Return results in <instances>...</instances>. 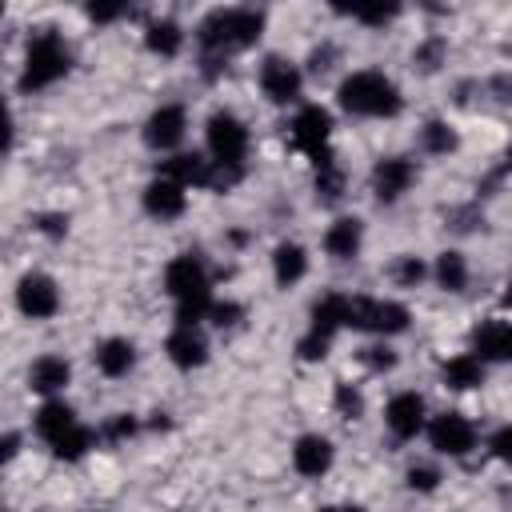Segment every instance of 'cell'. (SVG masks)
I'll return each mask as SVG.
<instances>
[{
    "label": "cell",
    "instance_id": "cell-1",
    "mask_svg": "<svg viewBox=\"0 0 512 512\" xmlns=\"http://www.w3.org/2000/svg\"><path fill=\"white\" fill-rule=\"evenodd\" d=\"M264 12L260 8H212L196 24V44L208 64H220L228 52H244L260 40Z\"/></svg>",
    "mask_w": 512,
    "mask_h": 512
},
{
    "label": "cell",
    "instance_id": "cell-2",
    "mask_svg": "<svg viewBox=\"0 0 512 512\" xmlns=\"http://www.w3.org/2000/svg\"><path fill=\"white\" fill-rule=\"evenodd\" d=\"M164 288L176 304V324L200 328V320H208L212 312V284H208V268L196 252H180L176 260H168L164 268Z\"/></svg>",
    "mask_w": 512,
    "mask_h": 512
},
{
    "label": "cell",
    "instance_id": "cell-3",
    "mask_svg": "<svg viewBox=\"0 0 512 512\" xmlns=\"http://www.w3.org/2000/svg\"><path fill=\"white\" fill-rule=\"evenodd\" d=\"M336 100L348 116H372V120L396 116L404 108V96H400L396 80L376 72V68H360V72L344 76L340 88H336Z\"/></svg>",
    "mask_w": 512,
    "mask_h": 512
},
{
    "label": "cell",
    "instance_id": "cell-4",
    "mask_svg": "<svg viewBox=\"0 0 512 512\" xmlns=\"http://www.w3.org/2000/svg\"><path fill=\"white\" fill-rule=\"evenodd\" d=\"M72 68V52L56 32H36L28 40V56H24V72H20V92H40L52 88L56 80H64Z\"/></svg>",
    "mask_w": 512,
    "mask_h": 512
},
{
    "label": "cell",
    "instance_id": "cell-5",
    "mask_svg": "<svg viewBox=\"0 0 512 512\" xmlns=\"http://www.w3.org/2000/svg\"><path fill=\"white\" fill-rule=\"evenodd\" d=\"M204 144H208V160L232 176H244V160H248V128L236 112H212L204 124Z\"/></svg>",
    "mask_w": 512,
    "mask_h": 512
},
{
    "label": "cell",
    "instance_id": "cell-6",
    "mask_svg": "<svg viewBox=\"0 0 512 512\" xmlns=\"http://www.w3.org/2000/svg\"><path fill=\"white\" fill-rule=\"evenodd\" d=\"M412 312L400 304V300H376V296H352V308H348V328L356 332H372L376 340H388V336H400L408 328Z\"/></svg>",
    "mask_w": 512,
    "mask_h": 512
},
{
    "label": "cell",
    "instance_id": "cell-7",
    "mask_svg": "<svg viewBox=\"0 0 512 512\" xmlns=\"http://www.w3.org/2000/svg\"><path fill=\"white\" fill-rule=\"evenodd\" d=\"M288 140H292L308 160L332 152V148H328V140H332V112L320 108V104H300L296 116L288 120Z\"/></svg>",
    "mask_w": 512,
    "mask_h": 512
},
{
    "label": "cell",
    "instance_id": "cell-8",
    "mask_svg": "<svg viewBox=\"0 0 512 512\" xmlns=\"http://www.w3.org/2000/svg\"><path fill=\"white\" fill-rule=\"evenodd\" d=\"M428 444L440 452V456H468L476 448V424L464 416V412H440L428 420Z\"/></svg>",
    "mask_w": 512,
    "mask_h": 512
},
{
    "label": "cell",
    "instance_id": "cell-9",
    "mask_svg": "<svg viewBox=\"0 0 512 512\" xmlns=\"http://www.w3.org/2000/svg\"><path fill=\"white\" fill-rule=\"evenodd\" d=\"M184 132H188V112L184 104H160L152 108V116L144 120V144L152 152H176L184 144Z\"/></svg>",
    "mask_w": 512,
    "mask_h": 512
},
{
    "label": "cell",
    "instance_id": "cell-10",
    "mask_svg": "<svg viewBox=\"0 0 512 512\" xmlns=\"http://www.w3.org/2000/svg\"><path fill=\"white\" fill-rule=\"evenodd\" d=\"M16 308L28 320H52L60 312V288H56V280L44 276V272L20 276V284H16Z\"/></svg>",
    "mask_w": 512,
    "mask_h": 512
},
{
    "label": "cell",
    "instance_id": "cell-11",
    "mask_svg": "<svg viewBox=\"0 0 512 512\" xmlns=\"http://www.w3.org/2000/svg\"><path fill=\"white\" fill-rule=\"evenodd\" d=\"M384 424L396 440H412L428 428V404L420 392H396L388 404H384Z\"/></svg>",
    "mask_w": 512,
    "mask_h": 512
},
{
    "label": "cell",
    "instance_id": "cell-12",
    "mask_svg": "<svg viewBox=\"0 0 512 512\" xmlns=\"http://www.w3.org/2000/svg\"><path fill=\"white\" fill-rule=\"evenodd\" d=\"M300 88H304V72L284 60V56H268L260 64V92L272 100V104H296L300 100Z\"/></svg>",
    "mask_w": 512,
    "mask_h": 512
},
{
    "label": "cell",
    "instance_id": "cell-13",
    "mask_svg": "<svg viewBox=\"0 0 512 512\" xmlns=\"http://www.w3.org/2000/svg\"><path fill=\"white\" fill-rule=\"evenodd\" d=\"M416 184V164L408 156H384L372 168V192L380 204H396Z\"/></svg>",
    "mask_w": 512,
    "mask_h": 512
},
{
    "label": "cell",
    "instance_id": "cell-14",
    "mask_svg": "<svg viewBox=\"0 0 512 512\" xmlns=\"http://www.w3.org/2000/svg\"><path fill=\"white\" fill-rule=\"evenodd\" d=\"M472 352L484 364H508L512 360V320H504V316L480 320L472 328Z\"/></svg>",
    "mask_w": 512,
    "mask_h": 512
},
{
    "label": "cell",
    "instance_id": "cell-15",
    "mask_svg": "<svg viewBox=\"0 0 512 512\" xmlns=\"http://www.w3.org/2000/svg\"><path fill=\"white\" fill-rule=\"evenodd\" d=\"M164 356H168L180 372H192V368H200V364L208 360V340H204L200 328L176 324V328L168 332V340H164Z\"/></svg>",
    "mask_w": 512,
    "mask_h": 512
},
{
    "label": "cell",
    "instance_id": "cell-16",
    "mask_svg": "<svg viewBox=\"0 0 512 512\" xmlns=\"http://www.w3.org/2000/svg\"><path fill=\"white\" fill-rule=\"evenodd\" d=\"M332 460H336V448H332V440L320 436V432H304V436L292 444V468H296L300 476H308V480L324 476V472L332 468Z\"/></svg>",
    "mask_w": 512,
    "mask_h": 512
},
{
    "label": "cell",
    "instance_id": "cell-17",
    "mask_svg": "<svg viewBox=\"0 0 512 512\" xmlns=\"http://www.w3.org/2000/svg\"><path fill=\"white\" fill-rule=\"evenodd\" d=\"M184 208H188V188H184V184H176V180H168V176L148 180V188H144V212H148V216H156V220H176Z\"/></svg>",
    "mask_w": 512,
    "mask_h": 512
},
{
    "label": "cell",
    "instance_id": "cell-18",
    "mask_svg": "<svg viewBox=\"0 0 512 512\" xmlns=\"http://www.w3.org/2000/svg\"><path fill=\"white\" fill-rule=\"evenodd\" d=\"M68 380H72V364L64 356H52V352L40 356V360H32V368H28V388L36 396H44V400L60 396L68 388Z\"/></svg>",
    "mask_w": 512,
    "mask_h": 512
},
{
    "label": "cell",
    "instance_id": "cell-19",
    "mask_svg": "<svg viewBox=\"0 0 512 512\" xmlns=\"http://www.w3.org/2000/svg\"><path fill=\"white\" fill-rule=\"evenodd\" d=\"M364 244V220L360 216H336L328 228H324V252L332 260H352Z\"/></svg>",
    "mask_w": 512,
    "mask_h": 512
},
{
    "label": "cell",
    "instance_id": "cell-20",
    "mask_svg": "<svg viewBox=\"0 0 512 512\" xmlns=\"http://www.w3.org/2000/svg\"><path fill=\"white\" fill-rule=\"evenodd\" d=\"M348 308H352V296H340V292L320 296L308 312V332H320L332 340L340 328H348Z\"/></svg>",
    "mask_w": 512,
    "mask_h": 512
},
{
    "label": "cell",
    "instance_id": "cell-21",
    "mask_svg": "<svg viewBox=\"0 0 512 512\" xmlns=\"http://www.w3.org/2000/svg\"><path fill=\"white\" fill-rule=\"evenodd\" d=\"M80 420H76V412H72V404H64L60 396H52V400H44L40 408H36V416H32V428H36V436L44 440V444H56L68 428H76Z\"/></svg>",
    "mask_w": 512,
    "mask_h": 512
},
{
    "label": "cell",
    "instance_id": "cell-22",
    "mask_svg": "<svg viewBox=\"0 0 512 512\" xmlns=\"http://www.w3.org/2000/svg\"><path fill=\"white\" fill-rule=\"evenodd\" d=\"M304 276H308V252H304V244H296V240L276 244V248H272V280H276L280 288H292V284H300Z\"/></svg>",
    "mask_w": 512,
    "mask_h": 512
},
{
    "label": "cell",
    "instance_id": "cell-23",
    "mask_svg": "<svg viewBox=\"0 0 512 512\" xmlns=\"http://www.w3.org/2000/svg\"><path fill=\"white\" fill-rule=\"evenodd\" d=\"M92 360H96V368H100L104 376H112V380H116V376H128V372L136 368V344L124 340V336H108V340L96 344Z\"/></svg>",
    "mask_w": 512,
    "mask_h": 512
},
{
    "label": "cell",
    "instance_id": "cell-24",
    "mask_svg": "<svg viewBox=\"0 0 512 512\" xmlns=\"http://www.w3.org/2000/svg\"><path fill=\"white\" fill-rule=\"evenodd\" d=\"M440 376H444V384L452 392H472V388L484 384V360L476 352H456V356H448L440 364Z\"/></svg>",
    "mask_w": 512,
    "mask_h": 512
},
{
    "label": "cell",
    "instance_id": "cell-25",
    "mask_svg": "<svg viewBox=\"0 0 512 512\" xmlns=\"http://www.w3.org/2000/svg\"><path fill=\"white\" fill-rule=\"evenodd\" d=\"M144 48L152 56H176L184 48V28L176 20H168V16H160V20H152L144 28Z\"/></svg>",
    "mask_w": 512,
    "mask_h": 512
},
{
    "label": "cell",
    "instance_id": "cell-26",
    "mask_svg": "<svg viewBox=\"0 0 512 512\" xmlns=\"http://www.w3.org/2000/svg\"><path fill=\"white\" fill-rule=\"evenodd\" d=\"M432 276H436V284H440L444 292H464V288H468V260H464V252L444 248V252L436 256V264H432Z\"/></svg>",
    "mask_w": 512,
    "mask_h": 512
},
{
    "label": "cell",
    "instance_id": "cell-27",
    "mask_svg": "<svg viewBox=\"0 0 512 512\" xmlns=\"http://www.w3.org/2000/svg\"><path fill=\"white\" fill-rule=\"evenodd\" d=\"M96 440H100V432H92L88 424H76V428H68L56 444H48V448H52V456H56V460L76 464V460H84V456L96 448Z\"/></svg>",
    "mask_w": 512,
    "mask_h": 512
},
{
    "label": "cell",
    "instance_id": "cell-28",
    "mask_svg": "<svg viewBox=\"0 0 512 512\" xmlns=\"http://www.w3.org/2000/svg\"><path fill=\"white\" fill-rule=\"evenodd\" d=\"M420 148H424L428 156H448V152L460 148V136H456V128H452L448 120H428V124L420 128Z\"/></svg>",
    "mask_w": 512,
    "mask_h": 512
},
{
    "label": "cell",
    "instance_id": "cell-29",
    "mask_svg": "<svg viewBox=\"0 0 512 512\" xmlns=\"http://www.w3.org/2000/svg\"><path fill=\"white\" fill-rule=\"evenodd\" d=\"M312 164H316V196H320V200H340V196H344V172H340L336 156L324 152V156H316Z\"/></svg>",
    "mask_w": 512,
    "mask_h": 512
},
{
    "label": "cell",
    "instance_id": "cell-30",
    "mask_svg": "<svg viewBox=\"0 0 512 512\" xmlns=\"http://www.w3.org/2000/svg\"><path fill=\"white\" fill-rule=\"evenodd\" d=\"M332 408H336L340 420H360V416H364V396H360V388L348 384V380H340V384L332 388Z\"/></svg>",
    "mask_w": 512,
    "mask_h": 512
},
{
    "label": "cell",
    "instance_id": "cell-31",
    "mask_svg": "<svg viewBox=\"0 0 512 512\" xmlns=\"http://www.w3.org/2000/svg\"><path fill=\"white\" fill-rule=\"evenodd\" d=\"M360 364L368 372H392L396 368V348L388 340H376V344H364L360 348Z\"/></svg>",
    "mask_w": 512,
    "mask_h": 512
},
{
    "label": "cell",
    "instance_id": "cell-32",
    "mask_svg": "<svg viewBox=\"0 0 512 512\" xmlns=\"http://www.w3.org/2000/svg\"><path fill=\"white\" fill-rule=\"evenodd\" d=\"M344 12L360 24H368V28H380V24L400 16V4H356V8H344Z\"/></svg>",
    "mask_w": 512,
    "mask_h": 512
},
{
    "label": "cell",
    "instance_id": "cell-33",
    "mask_svg": "<svg viewBox=\"0 0 512 512\" xmlns=\"http://www.w3.org/2000/svg\"><path fill=\"white\" fill-rule=\"evenodd\" d=\"M424 276H428V264H424V260H416V256H396V264H392L396 288H416Z\"/></svg>",
    "mask_w": 512,
    "mask_h": 512
},
{
    "label": "cell",
    "instance_id": "cell-34",
    "mask_svg": "<svg viewBox=\"0 0 512 512\" xmlns=\"http://www.w3.org/2000/svg\"><path fill=\"white\" fill-rule=\"evenodd\" d=\"M328 348H332V340H328V336H320V332H304V336L296 340V356H300L304 364L324 360V356H328Z\"/></svg>",
    "mask_w": 512,
    "mask_h": 512
},
{
    "label": "cell",
    "instance_id": "cell-35",
    "mask_svg": "<svg viewBox=\"0 0 512 512\" xmlns=\"http://www.w3.org/2000/svg\"><path fill=\"white\" fill-rule=\"evenodd\" d=\"M136 428H140V420L136 416H128V412H116L104 428H100V436L108 440V444H120V440H128V436H136Z\"/></svg>",
    "mask_w": 512,
    "mask_h": 512
},
{
    "label": "cell",
    "instance_id": "cell-36",
    "mask_svg": "<svg viewBox=\"0 0 512 512\" xmlns=\"http://www.w3.org/2000/svg\"><path fill=\"white\" fill-rule=\"evenodd\" d=\"M208 320H212L216 328H236V324L244 320V308H240L236 300H212V312H208Z\"/></svg>",
    "mask_w": 512,
    "mask_h": 512
},
{
    "label": "cell",
    "instance_id": "cell-37",
    "mask_svg": "<svg viewBox=\"0 0 512 512\" xmlns=\"http://www.w3.org/2000/svg\"><path fill=\"white\" fill-rule=\"evenodd\" d=\"M404 480H408L412 492H436V488H440V472H436L432 464H412Z\"/></svg>",
    "mask_w": 512,
    "mask_h": 512
},
{
    "label": "cell",
    "instance_id": "cell-38",
    "mask_svg": "<svg viewBox=\"0 0 512 512\" xmlns=\"http://www.w3.org/2000/svg\"><path fill=\"white\" fill-rule=\"evenodd\" d=\"M488 452H492V460L512 464V424H500V428L488 436Z\"/></svg>",
    "mask_w": 512,
    "mask_h": 512
},
{
    "label": "cell",
    "instance_id": "cell-39",
    "mask_svg": "<svg viewBox=\"0 0 512 512\" xmlns=\"http://www.w3.org/2000/svg\"><path fill=\"white\" fill-rule=\"evenodd\" d=\"M36 228L44 232V236H64L68 232V216H60V212H44V216H36Z\"/></svg>",
    "mask_w": 512,
    "mask_h": 512
},
{
    "label": "cell",
    "instance_id": "cell-40",
    "mask_svg": "<svg viewBox=\"0 0 512 512\" xmlns=\"http://www.w3.org/2000/svg\"><path fill=\"white\" fill-rule=\"evenodd\" d=\"M120 16H124L120 4H88V20H96V24H112Z\"/></svg>",
    "mask_w": 512,
    "mask_h": 512
},
{
    "label": "cell",
    "instance_id": "cell-41",
    "mask_svg": "<svg viewBox=\"0 0 512 512\" xmlns=\"http://www.w3.org/2000/svg\"><path fill=\"white\" fill-rule=\"evenodd\" d=\"M16 452H20V436H16V432H8V436H4V460H12Z\"/></svg>",
    "mask_w": 512,
    "mask_h": 512
},
{
    "label": "cell",
    "instance_id": "cell-42",
    "mask_svg": "<svg viewBox=\"0 0 512 512\" xmlns=\"http://www.w3.org/2000/svg\"><path fill=\"white\" fill-rule=\"evenodd\" d=\"M316 512H364V508H356V504H324Z\"/></svg>",
    "mask_w": 512,
    "mask_h": 512
},
{
    "label": "cell",
    "instance_id": "cell-43",
    "mask_svg": "<svg viewBox=\"0 0 512 512\" xmlns=\"http://www.w3.org/2000/svg\"><path fill=\"white\" fill-rule=\"evenodd\" d=\"M512 172V148H508V156H504V164H500V176H508Z\"/></svg>",
    "mask_w": 512,
    "mask_h": 512
},
{
    "label": "cell",
    "instance_id": "cell-44",
    "mask_svg": "<svg viewBox=\"0 0 512 512\" xmlns=\"http://www.w3.org/2000/svg\"><path fill=\"white\" fill-rule=\"evenodd\" d=\"M500 300H504V308H508V312H512V284H508V288H504V296H500Z\"/></svg>",
    "mask_w": 512,
    "mask_h": 512
},
{
    "label": "cell",
    "instance_id": "cell-45",
    "mask_svg": "<svg viewBox=\"0 0 512 512\" xmlns=\"http://www.w3.org/2000/svg\"><path fill=\"white\" fill-rule=\"evenodd\" d=\"M88 512H100V508H88Z\"/></svg>",
    "mask_w": 512,
    "mask_h": 512
}]
</instances>
